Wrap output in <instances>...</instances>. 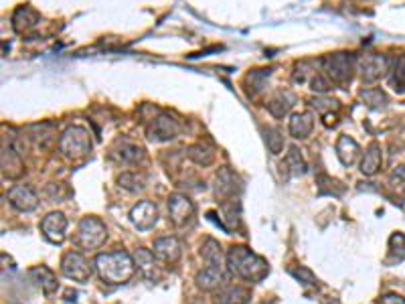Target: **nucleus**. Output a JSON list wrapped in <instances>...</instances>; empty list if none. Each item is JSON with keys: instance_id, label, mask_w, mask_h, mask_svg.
<instances>
[{"instance_id": "f257e3e1", "label": "nucleus", "mask_w": 405, "mask_h": 304, "mask_svg": "<svg viewBox=\"0 0 405 304\" xmlns=\"http://www.w3.org/2000/svg\"><path fill=\"white\" fill-rule=\"evenodd\" d=\"M227 256V268L231 274L239 276L241 280H247V282H262L270 268H268V261L264 258H260L258 254H254L249 248L245 246H233Z\"/></svg>"}, {"instance_id": "f03ea898", "label": "nucleus", "mask_w": 405, "mask_h": 304, "mask_svg": "<svg viewBox=\"0 0 405 304\" xmlns=\"http://www.w3.org/2000/svg\"><path fill=\"white\" fill-rule=\"evenodd\" d=\"M93 264L99 278L108 284H126L134 276L136 270L134 256L122 250L110 254H97Z\"/></svg>"}, {"instance_id": "7ed1b4c3", "label": "nucleus", "mask_w": 405, "mask_h": 304, "mask_svg": "<svg viewBox=\"0 0 405 304\" xmlns=\"http://www.w3.org/2000/svg\"><path fill=\"white\" fill-rule=\"evenodd\" d=\"M59 150L69 161L86 159L91 152L90 132L86 130L84 126H71V128H67V130L61 134V138H59Z\"/></svg>"}, {"instance_id": "20e7f679", "label": "nucleus", "mask_w": 405, "mask_h": 304, "mask_svg": "<svg viewBox=\"0 0 405 304\" xmlns=\"http://www.w3.org/2000/svg\"><path fill=\"white\" fill-rule=\"evenodd\" d=\"M320 67L324 71V75L328 78V82L332 84H349L353 80L355 73V59L349 53H334L328 55L320 61Z\"/></svg>"}, {"instance_id": "39448f33", "label": "nucleus", "mask_w": 405, "mask_h": 304, "mask_svg": "<svg viewBox=\"0 0 405 304\" xmlns=\"http://www.w3.org/2000/svg\"><path fill=\"white\" fill-rule=\"evenodd\" d=\"M108 229L97 218H84L77 227V244L84 250H97L106 244Z\"/></svg>"}, {"instance_id": "423d86ee", "label": "nucleus", "mask_w": 405, "mask_h": 304, "mask_svg": "<svg viewBox=\"0 0 405 304\" xmlns=\"http://www.w3.org/2000/svg\"><path fill=\"white\" fill-rule=\"evenodd\" d=\"M61 272L69 278V280H75V282H88L93 274L91 270L90 261L86 260L84 254L79 252H67L61 260Z\"/></svg>"}, {"instance_id": "0eeeda50", "label": "nucleus", "mask_w": 405, "mask_h": 304, "mask_svg": "<svg viewBox=\"0 0 405 304\" xmlns=\"http://www.w3.org/2000/svg\"><path fill=\"white\" fill-rule=\"evenodd\" d=\"M6 199L21 213H31V211H35L39 207L37 193L31 187H27V185H14V187H10L8 193H6Z\"/></svg>"}, {"instance_id": "6e6552de", "label": "nucleus", "mask_w": 405, "mask_h": 304, "mask_svg": "<svg viewBox=\"0 0 405 304\" xmlns=\"http://www.w3.org/2000/svg\"><path fill=\"white\" fill-rule=\"evenodd\" d=\"M169 218L179 227L191 223L195 218V203L186 195H180V193L171 195L169 197Z\"/></svg>"}, {"instance_id": "1a4fd4ad", "label": "nucleus", "mask_w": 405, "mask_h": 304, "mask_svg": "<svg viewBox=\"0 0 405 304\" xmlns=\"http://www.w3.org/2000/svg\"><path fill=\"white\" fill-rule=\"evenodd\" d=\"M65 231H67V218L61 211H51L41 221V233L47 242L59 246L65 242Z\"/></svg>"}, {"instance_id": "9d476101", "label": "nucleus", "mask_w": 405, "mask_h": 304, "mask_svg": "<svg viewBox=\"0 0 405 304\" xmlns=\"http://www.w3.org/2000/svg\"><path fill=\"white\" fill-rule=\"evenodd\" d=\"M180 132V124L169 114H160L158 118H154L148 126V136L150 140H156V142H167V140H173L177 138Z\"/></svg>"}, {"instance_id": "9b49d317", "label": "nucleus", "mask_w": 405, "mask_h": 304, "mask_svg": "<svg viewBox=\"0 0 405 304\" xmlns=\"http://www.w3.org/2000/svg\"><path fill=\"white\" fill-rule=\"evenodd\" d=\"M359 71L365 84H373V82L381 80L383 75H387V71H389V59L385 55H367L360 61Z\"/></svg>"}, {"instance_id": "f8f14e48", "label": "nucleus", "mask_w": 405, "mask_h": 304, "mask_svg": "<svg viewBox=\"0 0 405 304\" xmlns=\"http://www.w3.org/2000/svg\"><path fill=\"white\" fill-rule=\"evenodd\" d=\"M130 219L134 223L136 227L140 231H148L156 225V219H158V211H156V205L152 201H140L138 205L132 207L130 211Z\"/></svg>"}, {"instance_id": "ddd939ff", "label": "nucleus", "mask_w": 405, "mask_h": 304, "mask_svg": "<svg viewBox=\"0 0 405 304\" xmlns=\"http://www.w3.org/2000/svg\"><path fill=\"white\" fill-rule=\"evenodd\" d=\"M180 254H182V248H180V242L175 235H164V237H158L154 242V256L164 264L179 261Z\"/></svg>"}, {"instance_id": "4468645a", "label": "nucleus", "mask_w": 405, "mask_h": 304, "mask_svg": "<svg viewBox=\"0 0 405 304\" xmlns=\"http://www.w3.org/2000/svg\"><path fill=\"white\" fill-rule=\"evenodd\" d=\"M29 276H31V280L35 282V286H37L45 296L55 294L57 288H59V282H57L55 272L49 270L47 266H35V268H31V270H29Z\"/></svg>"}, {"instance_id": "2eb2a0df", "label": "nucleus", "mask_w": 405, "mask_h": 304, "mask_svg": "<svg viewBox=\"0 0 405 304\" xmlns=\"http://www.w3.org/2000/svg\"><path fill=\"white\" fill-rule=\"evenodd\" d=\"M25 171L23 159L12 144H2V174L4 178H19Z\"/></svg>"}, {"instance_id": "dca6fc26", "label": "nucleus", "mask_w": 405, "mask_h": 304, "mask_svg": "<svg viewBox=\"0 0 405 304\" xmlns=\"http://www.w3.org/2000/svg\"><path fill=\"white\" fill-rule=\"evenodd\" d=\"M215 183H217L215 185V195L219 199H233L235 193L239 191V178H237V174L233 173L231 169H227V167L217 173Z\"/></svg>"}, {"instance_id": "f3484780", "label": "nucleus", "mask_w": 405, "mask_h": 304, "mask_svg": "<svg viewBox=\"0 0 405 304\" xmlns=\"http://www.w3.org/2000/svg\"><path fill=\"white\" fill-rule=\"evenodd\" d=\"M112 159H116L122 165H138L144 161V150H142V146L132 144V142H120L112 150Z\"/></svg>"}, {"instance_id": "a211bd4d", "label": "nucleus", "mask_w": 405, "mask_h": 304, "mask_svg": "<svg viewBox=\"0 0 405 304\" xmlns=\"http://www.w3.org/2000/svg\"><path fill=\"white\" fill-rule=\"evenodd\" d=\"M195 282H197V286H199L201 290L211 292V290H215L217 286H221V282H223V270L217 268V266H207V268H203L201 272H197Z\"/></svg>"}, {"instance_id": "6ab92c4d", "label": "nucleus", "mask_w": 405, "mask_h": 304, "mask_svg": "<svg viewBox=\"0 0 405 304\" xmlns=\"http://www.w3.org/2000/svg\"><path fill=\"white\" fill-rule=\"evenodd\" d=\"M359 144H357L351 136L343 134V136L339 138V142H336V156H339V161H341L345 167H353L355 161H357V156H359Z\"/></svg>"}, {"instance_id": "aec40b11", "label": "nucleus", "mask_w": 405, "mask_h": 304, "mask_svg": "<svg viewBox=\"0 0 405 304\" xmlns=\"http://www.w3.org/2000/svg\"><path fill=\"white\" fill-rule=\"evenodd\" d=\"M315 128V116L310 112H300V114H294L292 120H290V126L288 130L294 138L298 140H304L310 136V132Z\"/></svg>"}, {"instance_id": "412c9836", "label": "nucleus", "mask_w": 405, "mask_h": 304, "mask_svg": "<svg viewBox=\"0 0 405 304\" xmlns=\"http://www.w3.org/2000/svg\"><path fill=\"white\" fill-rule=\"evenodd\" d=\"M381 161H383V156H381V146H379L377 142H373V144L367 148V152H365V156H363V161H360V173L365 174V176H373V174L381 169Z\"/></svg>"}, {"instance_id": "4be33fe9", "label": "nucleus", "mask_w": 405, "mask_h": 304, "mask_svg": "<svg viewBox=\"0 0 405 304\" xmlns=\"http://www.w3.org/2000/svg\"><path fill=\"white\" fill-rule=\"evenodd\" d=\"M201 256L209 266H217V268H223V261H227V256H223V250H221L219 242H215L213 237H207L203 242Z\"/></svg>"}, {"instance_id": "5701e85b", "label": "nucleus", "mask_w": 405, "mask_h": 304, "mask_svg": "<svg viewBox=\"0 0 405 304\" xmlns=\"http://www.w3.org/2000/svg\"><path fill=\"white\" fill-rule=\"evenodd\" d=\"M37 21H39V14L33 8H29V6H21L12 14V27H14L16 33H25V31L33 29L37 25Z\"/></svg>"}, {"instance_id": "b1692460", "label": "nucleus", "mask_w": 405, "mask_h": 304, "mask_svg": "<svg viewBox=\"0 0 405 304\" xmlns=\"http://www.w3.org/2000/svg\"><path fill=\"white\" fill-rule=\"evenodd\" d=\"M251 299L249 290L241 286H229L215 296V304H247Z\"/></svg>"}, {"instance_id": "393cba45", "label": "nucleus", "mask_w": 405, "mask_h": 304, "mask_svg": "<svg viewBox=\"0 0 405 304\" xmlns=\"http://www.w3.org/2000/svg\"><path fill=\"white\" fill-rule=\"evenodd\" d=\"M292 104H294V95L288 93V91H280L278 95H273L268 102V110H270L273 118H284L290 112Z\"/></svg>"}, {"instance_id": "a878e982", "label": "nucleus", "mask_w": 405, "mask_h": 304, "mask_svg": "<svg viewBox=\"0 0 405 304\" xmlns=\"http://www.w3.org/2000/svg\"><path fill=\"white\" fill-rule=\"evenodd\" d=\"M282 169H286L290 176H302L306 173V163H304V159H302V154L298 152L296 146H292L290 152L286 154V159L282 163Z\"/></svg>"}, {"instance_id": "bb28decb", "label": "nucleus", "mask_w": 405, "mask_h": 304, "mask_svg": "<svg viewBox=\"0 0 405 304\" xmlns=\"http://www.w3.org/2000/svg\"><path fill=\"white\" fill-rule=\"evenodd\" d=\"M136 268L146 276V278H154V252L146 250V248H138L134 252Z\"/></svg>"}, {"instance_id": "cd10ccee", "label": "nucleus", "mask_w": 405, "mask_h": 304, "mask_svg": "<svg viewBox=\"0 0 405 304\" xmlns=\"http://www.w3.org/2000/svg\"><path fill=\"white\" fill-rule=\"evenodd\" d=\"M186 154H188V159H191L193 163H197V165H203V167L211 165V163H213V159H215L213 150H211L209 146H205L203 142H197V144L188 146Z\"/></svg>"}, {"instance_id": "c85d7f7f", "label": "nucleus", "mask_w": 405, "mask_h": 304, "mask_svg": "<svg viewBox=\"0 0 405 304\" xmlns=\"http://www.w3.org/2000/svg\"><path fill=\"white\" fill-rule=\"evenodd\" d=\"M389 260L397 261V264L405 260V235L402 231L389 237Z\"/></svg>"}, {"instance_id": "c756f323", "label": "nucleus", "mask_w": 405, "mask_h": 304, "mask_svg": "<svg viewBox=\"0 0 405 304\" xmlns=\"http://www.w3.org/2000/svg\"><path fill=\"white\" fill-rule=\"evenodd\" d=\"M360 100H363L367 106H371V108H383V106L387 104V95H385V91H381V89H377V87H369V89H365V91L360 93Z\"/></svg>"}, {"instance_id": "7c9ffc66", "label": "nucleus", "mask_w": 405, "mask_h": 304, "mask_svg": "<svg viewBox=\"0 0 405 304\" xmlns=\"http://www.w3.org/2000/svg\"><path fill=\"white\" fill-rule=\"evenodd\" d=\"M389 84L397 93H405V59H400L395 63V67L391 69Z\"/></svg>"}, {"instance_id": "2f4dec72", "label": "nucleus", "mask_w": 405, "mask_h": 304, "mask_svg": "<svg viewBox=\"0 0 405 304\" xmlns=\"http://www.w3.org/2000/svg\"><path fill=\"white\" fill-rule=\"evenodd\" d=\"M118 183H120V187H124V189L130 191V193H138V191H142V189L146 187V185H144V178L138 176L136 173H124L118 178Z\"/></svg>"}, {"instance_id": "473e14b6", "label": "nucleus", "mask_w": 405, "mask_h": 304, "mask_svg": "<svg viewBox=\"0 0 405 304\" xmlns=\"http://www.w3.org/2000/svg\"><path fill=\"white\" fill-rule=\"evenodd\" d=\"M266 142H268V148H270L273 154H278L284 148V136L280 134V130H275V128H268V132H266Z\"/></svg>"}, {"instance_id": "72a5a7b5", "label": "nucleus", "mask_w": 405, "mask_h": 304, "mask_svg": "<svg viewBox=\"0 0 405 304\" xmlns=\"http://www.w3.org/2000/svg\"><path fill=\"white\" fill-rule=\"evenodd\" d=\"M290 274L294 276V278H298L302 284H306V286H318V280H316V276L308 270V268H294V270H290Z\"/></svg>"}, {"instance_id": "f704fd0d", "label": "nucleus", "mask_w": 405, "mask_h": 304, "mask_svg": "<svg viewBox=\"0 0 405 304\" xmlns=\"http://www.w3.org/2000/svg\"><path fill=\"white\" fill-rule=\"evenodd\" d=\"M312 106H315L322 116H326V112L339 110V102L336 100H330V97H316V100H312Z\"/></svg>"}, {"instance_id": "c9c22d12", "label": "nucleus", "mask_w": 405, "mask_h": 304, "mask_svg": "<svg viewBox=\"0 0 405 304\" xmlns=\"http://www.w3.org/2000/svg\"><path fill=\"white\" fill-rule=\"evenodd\" d=\"M310 86L318 93H326L330 89V82H328V78L324 73H316L315 78H312V82H310Z\"/></svg>"}, {"instance_id": "e433bc0d", "label": "nucleus", "mask_w": 405, "mask_h": 304, "mask_svg": "<svg viewBox=\"0 0 405 304\" xmlns=\"http://www.w3.org/2000/svg\"><path fill=\"white\" fill-rule=\"evenodd\" d=\"M389 180H391V185H393V187H404L405 185V165L404 167H397V169L391 173V178H389Z\"/></svg>"}, {"instance_id": "4c0bfd02", "label": "nucleus", "mask_w": 405, "mask_h": 304, "mask_svg": "<svg viewBox=\"0 0 405 304\" xmlns=\"http://www.w3.org/2000/svg\"><path fill=\"white\" fill-rule=\"evenodd\" d=\"M377 304H405L404 296H400V294H383Z\"/></svg>"}]
</instances>
